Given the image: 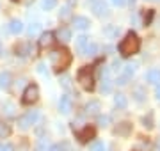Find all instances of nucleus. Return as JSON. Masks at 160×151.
Listing matches in <instances>:
<instances>
[{"instance_id": "nucleus-1", "label": "nucleus", "mask_w": 160, "mask_h": 151, "mask_svg": "<svg viewBox=\"0 0 160 151\" xmlns=\"http://www.w3.org/2000/svg\"><path fill=\"white\" fill-rule=\"evenodd\" d=\"M50 64H52V68H53V71H57V73L64 71L69 64H71V53H69V50L68 48H64V46L52 50Z\"/></svg>"}, {"instance_id": "nucleus-2", "label": "nucleus", "mask_w": 160, "mask_h": 151, "mask_svg": "<svg viewBox=\"0 0 160 151\" xmlns=\"http://www.w3.org/2000/svg\"><path fill=\"white\" fill-rule=\"evenodd\" d=\"M119 53L123 57H130L133 53L139 52V48H141V39H139V36L135 32H128L125 36V39H121L119 43Z\"/></svg>"}, {"instance_id": "nucleus-3", "label": "nucleus", "mask_w": 160, "mask_h": 151, "mask_svg": "<svg viewBox=\"0 0 160 151\" xmlns=\"http://www.w3.org/2000/svg\"><path fill=\"white\" fill-rule=\"evenodd\" d=\"M77 82H78L86 91H92L94 89V75H92V68L91 66H84L80 68L77 73Z\"/></svg>"}, {"instance_id": "nucleus-4", "label": "nucleus", "mask_w": 160, "mask_h": 151, "mask_svg": "<svg viewBox=\"0 0 160 151\" xmlns=\"http://www.w3.org/2000/svg\"><path fill=\"white\" fill-rule=\"evenodd\" d=\"M39 100V87L36 85V84H29L27 87H25V91H23L22 94V103L23 105H32L36 103Z\"/></svg>"}, {"instance_id": "nucleus-5", "label": "nucleus", "mask_w": 160, "mask_h": 151, "mask_svg": "<svg viewBox=\"0 0 160 151\" xmlns=\"http://www.w3.org/2000/svg\"><path fill=\"white\" fill-rule=\"evenodd\" d=\"M38 117H39V114H38L36 110L27 112L25 116L18 117V126L22 128V130H27V128H30V126H32V124H34L36 121H38Z\"/></svg>"}, {"instance_id": "nucleus-6", "label": "nucleus", "mask_w": 160, "mask_h": 151, "mask_svg": "<svg viewBox=\"0 0 160 151\" xmlns=\"http://www.w3.org/2000/svg\"><path fill=\"white\" fill-rule=\"evenodd\" d=\"M94 135H96V128L94 126H84V130H80L77 132V137H78L80 142H89L91 139H94Z\"/></svg>"}, {"instance_id": "nucleus-7", "label": "nucleus", "mask_w": 160, "mask_h": 151, "mask_svg": "<svg viewBox=\"0 0 160 151\" xmlns=\"http://www.w3.org/2000/svg\"><path fill=\"white\" fill-rule=\"evenodd\" d=\"M92 12H94L98 18L107 16V14H109V6H107L103 0H94V2H92Z\"/></svg>"}, {"instance_id": "nucleus-8", "label": "nucleus", "mask_w": 160, "mask_h": 151, "mask_svg": "<svg viewBox=\"0 0 160 151\" xmlns=\"http://www.w3.org/2000/svg\"><path fill=\"white\" fill-rule=\"evenodd\" d=\"M55 43V34L53 32H43V34L39 36V48H50L52 45Z\"/></svg>"}, {"instance_id": "nucleus-9", "label": "nucleus", "mask_w": 160, "mask_h": 151, "mask_svg": "<svg viewBox=\"0 0 160 151\" xmlns=\"http://www.w3.org/2000/svg\"><path fill=\"white\" fill-rule=\"evenodd\" d=\"M59 110L62 112V114H69V110H71V98H69L68 94L61 96V101H59Z\"/></svg>"}, {"instance_id": "nucleus-10", "label": "nucleus", "mask_w": 160, "mask_h": 151, "mask_svg": "<svg viewBox=\"0 0 160 151\" xmlns=\"http://www.w3.org/2000/svg\"><path fill=\"white\" fill-rule=\"evenodd\" d=\"M73 25H75V29H78V30H86L89 29V20H87L86 16H75L73 18Z\"/></svg>"}, {"instance_id": "nucleus-11", "label": "nucleus", "mask_w": 160, "mask_h": 151, "mask_svg": "<svg viewBox=\"0 0 160 151\" xmlns=\"http://www.w3.org/2000/svg\"><path fill=\"white\" fill-rule=\"evenodd\" d=\"M132 132V124L130 123H119L118 126H116L114 134L116 135H128Z\"/></svg>"}, {"instance_id": "nucleus-12", "label": "nucleus", "mask_w": 160, "mask_h": 151, "mask_svg": "<svg viewBox=\"0 0 160 151\" xmlns=\"http://www.w3.org/2000/svg\"><path fill=\"white\" fill-rule=\"evenodd\" d=\"M9 32L11 34H22L23 32V23L20 20H11V23H9Z\"/></svg>"}, {"instance_id": "nucleus-13", "label": "nucleus", "mask_w": 160, "mask_h": 151, "mask_svg": "<svg viewBox=\"0 0 160 151\" xmlns=\"http://www.w3.org/2000/svg\"><path fill=\"white\" fill-rule=\"evenodd\" d=\"M55 36H57L62 43H68V41L71 39V32H69V29H66V27H61V29L57 30V34H55Z\"/></svg>"}, {"instance_id": "nucleus-14", "label": "nucleus", "mask_w": 160, "mask_h": 151, "mask_svg": "<svg viewBox=\"0 0 160 151\" xmlns=\"http://www.w3.org/2000/svg\"><path fill=\"white\" fill-rule=\"evenodd\" d=\"M114 105L118 107V109H126L128 100H126L125 94H116V96H114Z\"/></svg>"}, {"instance_id": "nucleus-15", "label": "nucleus", "mask_w": 160, "mask_h": 151, "mask_svg": "<svg viewBox=\"0 0 160 151\" xmlns=\"http://www.w3.org/2000/svg\"><path fill=\"white\" fill-rule=\"evenodd\" d=\"M148 82H151V84H160V70H149L148 71Z\"/></svg>"}, {"instance_id": "nucleus-16", "label": "nucleus", "mask_w": 160, "mask_h": 151, "mask_svg": "<svg viewBox=\"0 0 160 151\" xmlns=\"http://www.w3.org/2000/svg\"><path fill=\"white\" fill-rule=\"evenodd\" d=\"M11 126L7 124V123H4V121H0V139H7L9 135H11Z\"/></svg>"}, {"instance_id": "nucleus-17", "label": "nucleus", "mask_w": 160, "mask_h": 151, "mask_svg": "<svg viewBox=\"0 0 160 151\" xmlns=\"http://www.w3.org/2000/svg\"><path fill=\"white\" fill-rule=\"evenodd\" d=\"M0 87L2 89H9L11 87V75H9L7 71L0 75Z\"/></svg>"}, {"instance_id": "nucleus-18", "label": "nucleus", "mask_w": 160, "mask_h": 151, "mask_svg": "<svg viewBox=\"0 0 160 151\" xmlns=\"http://www.w3.org/2000/svg\"><path fill=\"white\" fill-rule=\"evenodd\" d=\"M29 53H30V45L29 43H23V45H18L16 46V55L25 57V55H29Z\"/></svg>"}, {"instance_id": "nucleus-19", "label": "nucleus", "mask_w": 160, "mask_h": 151, "mask_svg": "<svg viewBox=\"0 0 160 151\" xmlns=\"http://www.w3.org/2000/svg\"><path fill=\"white\" fill-rule=\"evenodd\" d=\"M98 110H100V103H98V101H89V103L86 105L87 114H96Z\"/></svg>"}, {"instance_id": "nucleus-20", "label": "nucleus", "mask_w": 160, "mask_h": 151, "mask_svg": "<svg viewBox=\"0 0 160 151\" xmlns=\"http://www.w3.org/2000/svg\"><path fill=\"white\" fill-rule=\"evenodd\" d=\"M87 43H89V39H87L86 36H78L77 37V48H78V52H84V48L87 46Z\"/></svg>"}, {"instance_id": "nucleus-21", "label": "nucleus", "mask_w": 160, "mask_h": 151, "mask_svg": "<svg viewBox=\"0 0 160 151\" xmlns=\"http://www.w3.org/2000/svg\"><path fill=\"white\" fill-rule=\"evenodd\" d=\"M135 70H137V64H135V62H128L125 66V75L126 76H132L133 73H135Z\"/></svg>"}, {"instance_id": "nucleus-22", "label": "nucleus", "mask_w": 160, "mask_h": 151, "mask_svg": "<svg viewBox=\"0 0 160 151\" xmlns=\"http://www.w3.org/2000/svg\"><path fill=\"white\" fill-rule=\"evenodd\" d=\"M96 52H98L96 45H92V43L89 45V43H87V46L84 48V52H82V53H86V55H96Z\"/></svg>"}, {"instance_id": "nucleus-23", "label": "nucleus", "mask_w": 160, "mask_h": 151, "mask_svg": "<svg viewBox=\"0 0 160 151\" xmlns=\"http://www.w3.org/2000/svg\"><path fill=\"white\" fill-rule=\"evenodd\" d=\"M55 6H57V0H43V9L45 11H50Z\"/></svg>"}, {"instance_id": "nucleus-24", "label": "nucleus", "mask_w": 160, "mask_h": 151, "mask_svg": "<svg viewBox=\"0 0 160 151\" xmlns=\"http://www.w3.org/2000/svg\"><path fill=\"white\" fill-rule=\"evenodd\" d=\"M110 91H112V84H110L109 78H105L102 82V93H110Z\"/></svg>"}, {"instance_id": "nucleus-25", "label": "nucleus", "mask_w": 160, "mask_h": 151, "mask_svg": "<svg viewBox=\"0 0 160 151\" xmlns=\"http://www.w3.org/2000/svg\"><path fill=\"white\" fill-rule=\"evenodd\" d=\"M142 123H144V126L146 128H153V114H148V117H142Z\"/></svg>"}, {"instance_id": "nucleus-26", "label": "nucleus", "mask_w": 160, "mask_h": 151, "mask_svg": "<svg viewBox=\"0 0 160 151\" xmlns=\"http://www.w3.org/2000/svg\"><path fill=\"white\" fill-rule=\"evenodd\" d=\"M39 29H41L39 23H32L29 29H27V32H29V36H34V34H38V32H39Z\"/></svg>"}, {"instance_id": "nucleus-27", "label": "nucleus", "mask_w": 160, "mask_h": 151, "mask_svg": "<svg viewBox=\"0 0 160 151\" xmlns=\"http://www.w3.org/2000/svg\"><path fill=\"white\" fill-rule=\"evenodd\" d=\"M66 149H68V144H64L62 142V144H53L48 151H66Z\"/></svg>"}, {"instance_id": "nucleus-28", "label": "nucleus", "mask_w": 160, "mask_h": 151, "mask_svg": "<svg viewBox=\"0 0 160 151\" xmlns=\"http://www.w3.org/2000/svg\"><path fill=\"white\" fill-rule=\"evenodd\" d=\"M109 123H110V117L109 116H100V117H98V124H100V126H107Z\"/></svg>"}, {"instance_id": "nucleus-29", "label": "nucleus", "mask_w": 160, "mask_h": 151, "mask_svg": "<svg viewBox=\"0 0 160 151\" xmlns=\"http://www.w3.org/2000/svg\"><path fill=\"white\" fill-rule=\"evenodd\" d=\"M92 151H105V146H103V142H96V144L92 146Z\"/></svg>"}, {"instance_id": "nucleus-30", "label": "nucleus", "mask_w": 160, "mask_h": 151, "mask_svg": "<svg viewBox=\"0 0 160 151\" xmlns=\"http://www.w3.org/2000/svg\"><path fill=\"white\" fill-rule=\"evenodd\" d=\"M151 18H153V9H149V11H148V18H144V25H149Z\"/></svg>"}, {"instance_id": "nucleus-31", "label": "nucleus", "mask_w": 160, "mask_h": 151, "mask_svg": "<svg viewBox=\"0 0 160 151\" xmlns=\"http://www.w3.org/2000/svg\"><path fill=\"white\" fill-rule=\"evenodd\" d=\"M69 16V7H62V11H61V18H68Z\"/></svg>"}, {"instance_id": "nucleus-32", "label": "nucleus", "mask_w": 160, "mask_h": 151, "mask_svg": "<svg viewBox=\"0 0 160 151\" xmlns=\"http://www.w3.org/2000/svg\"><path fill=\"white\" fill-rule=\"evenodd\" d=\"M135 100L137 101H142V89H137L135 91Z\"/></svg>"}, {"instance_id": "nucleus-33", "label": "nucleus", "mask_w": 160, "mask_h": 151, "mask_svg": "<svg viewBox=\"0 0 160 151\" xmlns=\"http://www.w3.org/2000/svg\"><path fill=\"white\" fill-rule=\"evenodd\" d=\"M116 82H118V85H126V76H119Z\"/></svg>"}, {"instance_id": "nucleus-34", "label": "nucleus", "mask_w": 160, "mask_h": 151, "mask_svg": "<svg viewBox=\"0 0 160 151\" xmlns=\"http://www.w3.org/2000/svg\"><path fill=\"white\" fill-rule=\"evenodd\" d=\"M155 96H157V100L160 101V84H157V87H155Z\"/></svg>"}, {"instance_id": "nucleus-35", "label": "nucleus", "mask_w": 160, "mask_h": 151, "mask_svg": "<svg viewBox=\"0 0 160 151\" xmlns=\"http://www.w3.org/2000/svg\"><path fill=\"white\" fill-rule=\"evenodd\" d=\"M38 71H39L41 75H46V70H45V64H39V66H38Z\"/></svg>"}, {"instance_id": "nucleus-36", "label": "nucleus", "mask_w": 160, "mask_h": 151, "mask_svg": "<svg viewBox=\"0 0 160 151\" xmlns=\"http://www.w3.org/2000/svg\"><path fill=\"white\" fill-rule=\"evenodd\" d=\"M0 151H12V148L9 144H6V146H2L0 144Z\"/></svg>"}, {"instance_id": "nucleus-37", "label": "nucleus", "mask_w": 160, "mask_h": 151, "mask_svg": "<svg viewBox=\"0 0 160 151\" xmlns=\"http://www.w3.org/2000/svg\"><path fill=\"white\" fill-rule=\"evenodd\" d=\"M112 4H116V6H125V0H112Z\"/></svg>"}, {"instance_id": "nucleus-38", "label": "nucleus", "mask_w": 160, "mask_h": 151, "mask_svg": "<svg viewBox=\"0 0 160 151\" xmlns=\"http://www.w3.org/2000/svg\"><path fill=\"white\" fill-rule=\"evenodd\" d=\"M62 85L64 87H69V78H62Z\"/></svg>"}, {"instance_id": "nucleus-39", "label": "nucleus", "mask_w": 160, "mask_h": 151, "mask_svg": "<svg viewBox=\"0 0 160 151\" xmlns=\"http://www.w3.org/2000/svg\"><path fill=\"white\" fill-rule=\"evenodd\" d=\"M77 6V0H68V7H73Z\"/></svg>"}, {"instance_id": "nucleus-40", "label": "nucleus", "mask_w": 160, "mask_h": 151, "mask_svg": "<svg viewBox=\"0 0 160 151\" xmlns=\"http://www.w3.org/2000/svg\"><path fill=\"white\" fill-rule=\"evenodd\" d=\"M0 55H2V43H0Z\"/></svg>"}, {"instance_id": "nucleus-41", "label": "nucleus", "mask_w": 160, "mask_h": 151, "mask_svg": "<svg viewBox=\"0 0 160 151\" xmlns=\"http://www.w3.org/2000/svg\"><path fill=\"white\" fill-rule=\"evenodd\" d=\"M158 151H160V142H158Z\"/></svg>"}, {"instance_id": "nucleus-42", "label": "nucleus", "mask_w": 160, "mask_h": 151, "mask_svg": "<svg viewBox=\"0 0 160 151\" xmlns=\"http://www.w3.org/2000/svg\"><path fill=\"white\" fill-rule=\"evenodd\" d=\"M12 2H18V0H12Z\"/></svg>"}]
</instances>
